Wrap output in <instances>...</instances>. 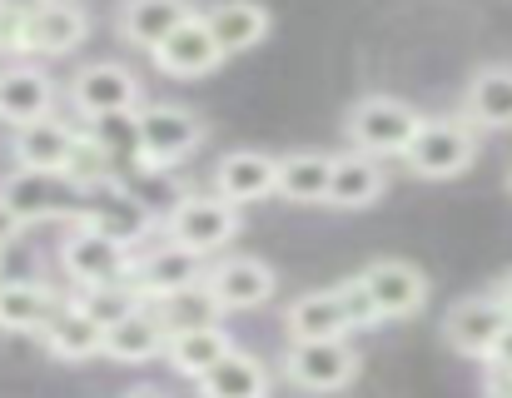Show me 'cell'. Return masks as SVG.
Masks as SVG:
<instances>
[{
    "mask_svg": "<svg viewBox=\"0 0 512 398\" xmlns=\"http://www.w3.org/2000/svg\"><path fill=\"white\" fill-rule=\"evenodd\" d=\"M473 160H478V125H473L468 115L423 120V130H418L413 145L403 150V165H408V175H418V180H458Z\"/></svg>",
    "mask_w": 512,
    "mask_h": 398,
    "instance_id": "1",
    "label": "cell"
},
{
    "mask_svg": "<svg viewBox=\"0 0 512 398\" xmlns=\"http://www.w3.org/2000/svg\"><path fill=\"white\" fill-rule=\"evenodd\" d=\"M60 264H65V274H70L80 289H90V284H115V279H130V274H135V259H130L125 234H115V229H105V224H95V219H85V224L65 239Z\"/></svg>",
    "mask_w": 512,
    "mask_h": 398,
    "instance_id": "2",
    "label": "cell"
},
{
    "mask_svg": "<svg viewBox=\"0 0 512 398\" xmlns=\"http://www.w3.org/2000/svg\"><path fill=\"white\" fill-rule=\"evenodd\" d=\"M418 130H423V115L393 95H363L348 110V140L368 155H403Z\"/></svg>",
    "mask_w": 512,
    "mask_h": 398,
    "instance_id": "3",
    "label": "cell"
},
{
    "mask_svg": "<svg viewBox=\"0 0 512 398\" xmlns=\"http://www.w3.org/2000/svg\"><path fill=\"white\" fill-rule=\"evenodd\" d=\"M284 374L309 394H339L358 379V354L343 339H289Z\"/></svg>",
    "mask_w": 512,
    "mask_h": 398,
    "instance_id": "4",
    "label": "cell"
},
{
    "mask_svg": "<svg viewBox=\"0 0 512 398\" xmlns=\"http://www.w3.org/2000/svg\"><path fill=\"white\" fill-rule=\"evenodd\" d=\"M239 234V204L224 199L219 190L214 195H189L170 209V239L189 244L194 254H219L229 239Z\"/></svg>",
    "mask_w": 512,
    "mask_h": 398,
    "instance_id": "5",
    "label": "cell"
},
{
    "mask_svg": "<svg viewBox=\"0 0 512 398\" xmlns=\"http://www.w3.org/2000/svg\"><path fill=\"white\" fill-rule=\"evenodd\" d=\"M508 329H512V309L498 299V289H493V294L458 299V304L448 309V319H443V339H448L458 354H468V359H488V354L503 344Z\"/></svg>",
    "mask_w": 512,
    "mask_h": 398,
    "instance_id": "6",
    "label": "cell"
},
{
    "mask_svg": "<svg viewBox=\"0 0 512 398\" xmlns=\"http://www.w3.org/2000/svg\"><path fill=\"white\" fill-rule=\"evenodd\" d=\"M204 145V125L179 110V105H150L140 110V165L150 170H174Z\"/></svg>",
    "mask_w": 512,
    "mask_h": 398,
    "instance_id": "7",
    "label": "cell"
},
{
    "mask_svg": "<svg viewBox=\"0 0 512 398\" xmlns=\"http://www.w3.org/2000/svg\"><path fill=\"white\" fill-rule=\"evenodd\" d=\"M358 279H363V289H368V299H373V309H378L383 324L413 319V314L428 304V279H423V269L408 264V259H373Z\"/></svg>",
    "mask_w": 512,
    "mask_h": 398,
    "instance_id": "8",
    "label": "cell"
},
{
    "mask_svg": "<svg viewBox=\"0 0 512 398\" xmlns=\"http://www.w3.org/2000/svg\"><path fill=\"white\" fill-rule=\"evenodd\" d=\"M348 329H363L348 284H339V289H309L284 314V334L289 339H343Z\"/></svg>",
    "mask_w": 512,
    "mask_h": 398,
    "instance_id": "9",
    "label": "cell"
},
{
    "mask_svg": "<svg viewBox=\"0 0 512 398\" xmlns=\"http://www.w3.org/2000/svg\"><path fill=\"white\" fill-rule=\"evenodd\" d=\"M155 65L174 75V80H199V75H209V70H219V60H224V45L214 40V30H209V20L204 15H189L179 30H170L155 50Z\"/></svg>",
    "mask_w": 512,
    "mask_h": 398,
    "instance_id": "10",
    "label": "cell"
},
{
    "mask_svg": "<svg viewBox=\"0 0 512 398\" xmlns=\"http://www.w3.org/2000/svg\"><path fill=\"white\" fill-rule=\"evenodd\" d=\"M204 284L214 289V299L224 304V309H259V304H269L274 299V269L264 264V259H254V254H239V259H224V264H214L209 274H204Z\"/></svg>",
    "mask_w": 512,
    "mask_h": 398,
    "instance_id": "11",
    "label": "cell"
},
{
    "mask_svg": "<svg viewBox=\"0 0 512 398\" xmlns=\"http://www.w3.org/2000/svg\"><path fill=\"white\" fill-rule=\"evenodd\" d=\"M214 190L224 199H234L239 209L254 199L279 195V160L264 150H234L214 165Z\"/></svg>",
    "mask_w": 512,
    "mask_h": 398,
    "instance_id": "12",
    "label": "cell"
},
{
    "mask_svg": "<svg viewBox=\"0 0 512 398\" xmlns=\"http://www.w3.org/2000/svg\"><path fill=\"white\" fill-rule=\"evenodd\" d=\"M75 145H80V135H75L70 125L50 120V115H40V120H30V125H15V160H20L25 170L65 175L70 160H75Z\"/></svg>",
    "mask_w": 512,
    "mask_h": 398,
    "instance_id": "13",
    "label": "cell"
},
{
    "mask_svg": "<svg viewBox=\"0 0 512 398\" xmlns=\"http://www.w3.org/2000/svg\"><path fill=\"white\" fill-rule=\"evenodd\" d=\"M209 269H204V254H194L189 244H160L155 254H145L140 264H135V284H140V294L145 299H165L174 289H184V284H199Z\"/></svg>",
    "mask_w": 512,
    "mask_h": 398,
    "instance_id": "14",
    "label": "cell"
},
{
    "mask_svg": "<svg viewBox=\"0 0 512 398\" xmlns=\"http://www.w3.org/2000/svg\"><path fill=\"white\" fill-rule=\"evenodd\" d=\"M75 105L85 115H115V110H135L140 105V80L125 65H85L75 75Z\"/></svg>",
    "mask_w": 512,
    "mask_h": 398,
    "instance_id": "15",
    "label": "cell"
},
{
    "mask_svg": "<svg viewBox=\"0 0 512 398\" xmlns=\"http://www.w3.org/2000/svg\"><path fill=\"white\" fill-rule=\"evenodd\" d=\"M165 344H170V329H165L160 309H135L105 329V354L115 364H150L165 354Z\"/></svg>",
    "mask_w": 512,
    "mask_h": 398,
    "instance_id": "16",
    "label": "cell"
},
{
    "mask_svg": "<svg viewBox=\"0 0 512 398\" xmlns=\"http://www.w3.org/2000/svg\"><path fill=\"white\" fill-rule=\"evenodd\" d=\"M463 115L478 130H512V65H483L468 80Z\"/></svg>",
    "mask_w": 512,
    "mask_h": 398,
    "instance_id": "17",
    "label": "cell"
},
{
    "mask_svg": "<svg viewBox=\"0 0 512 398\" xmlns=\"http://www.w3.org/2000/svg\"><path fill=\"white\" fill-rule=\"evenodd\" d=\"M189 15H194L189 0H125L120 5V40L140 45V50H155Z\"/></svg>",
    "mask_w": 512,
    "mask_h": 398,
    "instance_id": "18",
    "label": "cell"
},
{
    "mask_svg": "<svg viewBox=\"0 0 512 398\" xmlns=\"http://www.w3.org/2000/svg\"><path fill=\"white\" fill-rule=\"evenodd\" d=\"M85 30H90V20L70 0H40L30 10V50L35 55H70L85 40Z\"/></svg>",
    "mask_w": 512,
    "mask_h": 398,
    "instance_id": "19",
    "label": "cell"
},
{
    "mask_svg": "<svg viewBox=\"0 0 512 398\" xmlns=\"http://www.w3.org/2000/svg\"><path fill=\"white\" fill-rule=\"evenodd\" d=\"M45 349L60 359V364H85L95 354H105V324L90 319L80 304H60V314L45 324Z\"/></svg>",
    "mask_w": 512,
    "mask_h": 398,
    "instance_id": "20",
    "label": "cell"
},
{
    "mask_svg": "<svg viewBox=\"0 0 512 398\" xmlns=\"http://www.w3.org/2000/svg\"><path fill=\"white\" fill-rule=\"evenodd\" d=\"M50 105H55V85L35 65H10L0 75V120L5 125H30V120L50 115Z\"/></svg>",
    "mask_w": 512,
    "mask_h": 398,
    "instance_id": "21",
    "label": "cell"
},
{
    "mask_svg": "<svg viewBox=\"0 0 512 398\" xmlns=\"http://www.w3.org/2000/svg\"><path fill=\"white\" fill-rule=\"evenodd\" d=\"M209 30H214V40L224 45V55H239V50H254L264 35H269V25H274V15L259 5V0H219L209 15Z\"/></svg>",
    "mask_w": 512,
    "mask_h": 398,
    "instance_id": "22",
    "label": "cell"
},
{
    "mask_svg": "<svg viewBox=\"0 0 512 398\" xmlns=\"http://www.w3.org/2000/svg\"><path fill=\"white\" fill-rule=\"evenodd\" d=\"M229 334L219 324H199V329H174L170 344H165V364L184 379H204L224 354H229Z\"/></svg>",
    "mask_w": 512,
    "mask_h": 398,
    "instance_id": "23",
    "label": "cell"
},
{
    "mask_svg": "<svg viewBox=\"0 0 512 398\" xmlns=\"http://www.w3.org/2000/svg\"><path fill=\"white\" fill-rule=\"evenodd\" d=\"M60 314V294L45 284H0V329L5 334H45Z\"/></svg>",
    "mask_w": 512,
    "mask_h": 398,
    "instance_id": "24",
    "label": "cell"
},
{
    "mask_svg": "<svg viewBox=\"0 0 512 398\" xmlns=\"http://www.w3.org/2000/svg\"><path fill=\"white\" fill-rule=\"evenodd\" d=\"M383 195V170L368 150H348V155H334V180H329V204L334 209H363Z\"/></svg>",
    "mask_w": 512,
    "mask_h": 398,
    "instance_id": "25",
    "label": "cell"
},
{
    "mask_svg": "<svg viewBox=\"0 0 512 398\" xmlns=\"http://www.w3.org/2000/svg\"><path fill=\"white\" fill-rule=\"evenodd\" d=\"M329 180H334V155L299 150L279 160V199L289 204H329Z\"/></svg>",
    "mask_w": 512,
    "mask_h": 398,
    "instance_id": "26",
    "label": "cell"
},
{
    "mask_svg": "<svg viewBox=\"0 0 512 398\" xmlns=\"http://www.w3.org/2000/svg\"><path fill=\"white\" fill-rule=\"evenodd\" d=\"M199 384V394L204 398H264L269 394V374H264V364L254 359V354H239V349H229L204 379H194Z\"/></svg>",
    "mask_w": 512,
    "mask_h": 398,
    "instance_id": "27",
    "label": "cell"
},
{
    "mask_svg": "<svg viewBox=\"0 0 512 398\" xmlns=\"http://www.w3.org/2000/svg\"><path fill=\"white\" fill-rule=\"evenodd\" d=\"M55 180H65V175H50V170H25V165H20V175H10V180L0 185V195L10 199V209L20 214V224L55 219V214H60Z\"/></svg>",
    "mask_w": 512,
    "mask_h": 398,
    "instance_id": "28",
    "label": "cell"
},
{
    "mask_svg": "<svg viewBox=\"0 0 512 398\" xmlns=\"http://www.w3.org/2000/svg\"><path fill=\"white\" fill-rule=\"evenodd\" d=\"M155 309H160V319H165V329H199V324H214V314L224 309L219 299H214V289L199 279V284H184V289H174L165 299H155Z\"/></svg>",
    "mask_w": 512,
    "mask_h": 398,
    "instance_id": "29",
    "label": "cell"
},
{
    "mask_svg": "<svg viewBox=\"0 0 512 398\" xmlns=\"http://www.w3.org/2000/svg\"><path fill=\"white\" fill-rule=\"evenodd\" d=\"M140 299H145V294H140L135 279H115V284H90V289H80V309H85L90 319H100L105 329L120 324L125 314H135Z\"/></svg>",
    "mask_w": 512,
    "mask_h": 398,
    "instance_id": "30",
    "label": "cell"
},
{
    "mask_svg": "<svg viewBox=\"0 0 512 398\" xmlns=\"http://www.w3.org/2000/svg\"><path fill=\"white\" fill-rule=\"evenodd\" d=\"M15 234H20V214L10 209V199L0 195V249H5V244H10Z\"/></svg>",
    "mask_w": 512,
    "mask_h": 398,
    "instance_id": "31",
    "label": "cell"
},
{
    "mask_svg": "<svg viewBox=\"0 0 512 398\" xmlns=\"http://www.w3.org/2000/svg\"><path fill=\"white\" fill-rule=\"evenodd\" d=\"M488 364H508V369H512V329L503 334V344H498V349L488 354Z\"/></svg>",
    "mask_w": 512,
    "mask_h": 398,
    "instance_id": "32",
    "label": "cell"
},
{
    "mask_svg": "<svg viewBox=\"0 0 512 398\" xmlns=\"http://www.w3.org/2000/svg\"><path fill=\"white\" fill-rule=\"evenodd\" d=\"M498 299L512 309V274H503V279H498Z\"/></svg>",
    "mask_w": 512,
    "mask_h": 398,
    "instance_id": "33",
    "label": "cell"
},
{
    "mask_svg": "<svg viewBox=\"0 0 512 398\" xmlns=\"http://www.w3.org/2000/svg\"><path fill=\"white\" fill-rule=\"evenodd\" d=\"M5 10H10V0H0V25H5Z\"/></svg>",
    "mask_w": 512,
    "mask_h": 398,
    "instance_id": "34",
    "label": "cell"
},
{
    "mask_svg": "<svg viewBox=\"0 0 512 398\" xmlns=\"http://www.w3.org/2000/svg\"><path fill=\"white\" fill-rule=\"evenodd\" d=\"M508 190H512V170H508Z\"/></svg>",
    "mask_w": 512,
    "mask_h": 398,
    "instance_id": "35",
    "label": "cell"
}]
</instances>
